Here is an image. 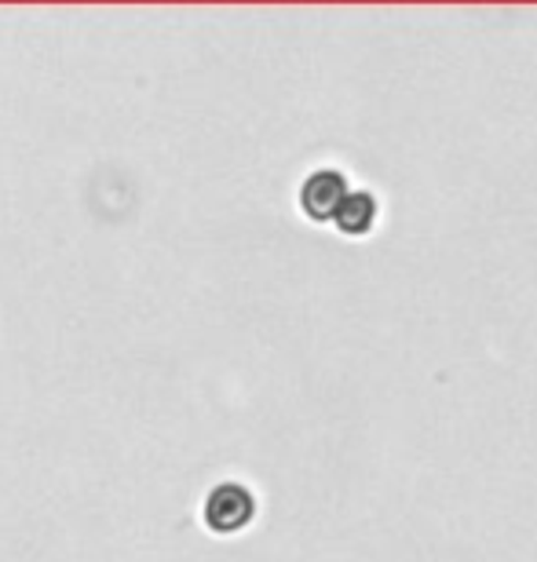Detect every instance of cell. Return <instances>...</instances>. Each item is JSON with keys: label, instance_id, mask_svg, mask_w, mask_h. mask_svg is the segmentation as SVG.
<instances>
[{"label": "cell", "instance_id": "obj_1", "mask_svg": "<svg viewBox=\"0 0 537 562\" xmlns=\"http://www.w3.org/2000/svg\"><path fill=\"white\" fill-rule=\"evenodd\" d=\"M348 176L337 172V168H318L311 172L304 183H300V209H304L307 220L315 223H333L340 201L348 198Z\"/></svg>", "mask_w": 537, "mask_h": 562}, {"label": "cell", "instance_id": "obj_2", "mask_svg": "<svg viewBox=\"0 0 537 562\" xmlns=\"http://www.w3.org/2000/svg\"><path fill=\"white\" fill-rule=\"evenodd\" d=\"M256 501L242 482H220L205 501V522L216 533H234L253 519Z\"/></svg>", "mask_w": 537, "mask_h": 562}, {"label": "cell", "instance_id": "obj_3", "mask_svg": "<svg viewBox=\"0 0 537 562\" xmlns=\"http://www.w3.org/2000/svg\"><path fill=\"white\" fill-rule=\"evenodd\" d=\"M333 223H337L348 238H362V234L373 231V223H377V198L369 194V190H348V198L340 201Z\"/></svg>", "mask_w": 537, "mask_h": 562}]
</instances>
